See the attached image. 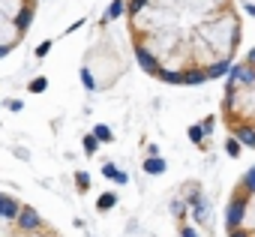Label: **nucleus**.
Instances as JSON below:
<instances>
[{
	"label": "nucleus",
	"mask_w": 255,
	"mask_h": 237,
	"mask_svg": "<svg viewBox=\"0 0 255 237\" xmlns=\"http://www.w3.org/2000/svg\"><path fill=\"white\" fill-rule=\"evenodd\" d=\"M225 69H228V57H225L222 63H213V66H207V69H204V75H207V78H219Z\"/></svg>",
	"instance_id": "nucleus-10"
},
{
	"label": "nucleus",
	"mask_w": 255,
	"mask_h": 237,
	"mask_svg": "<svg viewBox=\"0 0 255 237\" xmlns=\"http://www.w3.org/2000/svg\"><path fill=\"white\" fill-rule=\"evenodd\" d=\"M126 12V0H114V3L108 6V12H105V21H114V18H120Z\"/></svg>",
	"instance_id": "nucleus-8"
},
{
	"label": "nucleus",
	"mask_w": 255,
	"mask_h": 237,
	"mask_svg": "<svg viewBox=\"0 0 255 237\" xmlns=\"http://www.w3.org/2000/svg\"><path fill=\"white\" fill-rule=\"evenodd\" d=\"M81 81H84V87H87V90H93V87H96V84H93V75H90L87 69H81Z\"/></svg>",
	"instance_id": "nucleus-20"
},
{
	"label": "nucleus",
	"mask_w": 255,
	"mask_h": 237,
	"mask_svg": "<svg viewBox=\"0 0 255 237\" xmlns=\"http://www.w3.org/2000/svg\"><path fill=\"white\" fill-rule=\"evenodd\" d=\"M6 108H9V111H21V102H18V99H9Z\"/></svg>",
	"instance_id": "nucleus-24"
},
{
	"label": "nucleus",
	"mask_w": 255,
	"mask_h": 237,
	"mask_svg": "<svg viewBox=\"0 0 255 237\" xmlns=\"http://www.w3.org/2000/svg\"><path fill=\"white\" fill-rule=\"evenodd\" d=\"M249 192H255V168L249 171V174H243V183L237 186V192H234V198H240V201H246V195Z\"/></svg>",
	"instance_id": "nucleus-6"
},
{
	"label": "nucleus",
	"mask_w": 255,
	"mask_h": 237,
	"mask_svg": "<svg viewBox=\"0 0 255 237\" xmlns=\"http://www.w3.org/2000/svg\"><path fill=\"white\" fill-rule=\"evenodd\" d=\"M249 63H255V51H252V54H249Z\"/></svg>",
	"instance_id": "nucleus-29"
},
{
	"label": "nucleus",
	"mask_w": 255,
	"mask_h": 237,
	"mask_svg": "<svg viewBox=\"0 0 255 237\" xmlns=\"http://www.w3.org/2000/svg\"><path fill=\"white\" fill-rule=\"evenodd\" d=\"M156 75L168 84H183V72H174V69H156Z\"/></svg>",
	"instance_id": "nucleus-9"
},
{
	"label": "nucleus",
	"mask_w": 255,
	"mask_h": 237,
	"mask_svg": "<svg viewBox=\"0 0 255 237\" xmlns=\"http://www.w3.org/2000/svg\"><path fill=\"white\" fill-rule=\"evenodd\" d=\"M252 78H255V72H252V63H240V66H234V69H231L228 90H237V84H249Z\"/></svg>",
	"instance_id": "nucleus-1"
},
{
	"label": "nucleus",
	"mask_w": 255,
	"mask_h": 237,
	"mask_svg": "<svg viewBox=\"0 0 255 237\" xmlns=\"http://www.w3.org/2000/svg\"><path fill=\"white\" fill-rule=\"evenodd\" d=\"M183 237H195V231H189V228H183Z\"/></svg>",
	"instance_id": "nucleus-28"
},
{
	"label": "nucleus",
	"mask_w": 255,
	"mask_h": 237,
	"mask_svg": "<svg viewBox=\"0 0 255 237\" xmlns=\"http://www.w3.org/2000/svg\"><path fill=\"white\" fill-rule=\"evenodd\" d=\"M33 12H36V6H24V9H21V12L15 15V27H18L21 33H24V30L30 27V21H33Z\"/></svg>",
	"instance_id": "nucleus-7"
},
{
	"label": "nucleus",
	"mask_w": 255,
	"mask_h": 237,
	"mask_svg": "<svg viewBox=\"0 0 255 237\" xmlns=\"http://www.w3.org/2000/svg\"><path fill=\"white\" fill-rule=\"evenodd\" d=\"M189 138H192V141H201V138H204V129H201V126H192V129H189Z\"/></svg>",
	"instance_id": "nucleus-22"
},
{
	"label": "nucleus",
	"mask_w": 255,
	"mask_h": 237,
	"mask_svg": "<svg viewBox=\"0 0 255 237\" xmlns=\"http://www.w3.org/2000/svg\"><path fill=\"white\" fill-rule=\"evenodd\" d=\"M135 57H138V66L144 69V72H150V75H156V69H159V63H156V57L144 48V45H138L135 48Z\"/></svg>",
	"instance_id": "nucleus-3"
},
{
	"label": "nucleus",
	"mask_w": 255,
	"mask_h": 237,
	"mask_svg": "<svg viewBox=\"0 0 255 237\" xmlns=\"http://www.w3.org/2000/svg\"><path fill=\"white\" fill-rule=\"evenodd\" d=\"M93 135H96V138H99V141H111V138H114V135H111V129H108V126H96V129H93Z\"/></svg>",
	"instance_id": "nucleus-17"
},
{
	"label": "nucleus",
	"mask_w": 255,
	"mask_h": 237,
	"mask_svg": "<svg viewBox=\"0 0 255 237\" xmlns=\"http://www.w3.org/2000/svg\"><path fill=\"white\" fill-rule=\"evenodd\" d=\"M234 135H237L243 144H252V147H255V132H249V129H243V126H234Z\"/></svg>",
	"instance_id": "nucleus-13"
},
{
	"label": "nucleus",
	"mask_w": 255,
	"mask_h": 237,
	"mask_svg": "<svg viewBox=\"0 0 255 237\" xmlns=\"http://www.w3.org/2000/svg\"><path fill=\"white\" fill-rule=\"evenodd\" d=\"M243 213H246V201L234 198V201L228 204V210H225V219H228V225H231V228H237V225H240V219H243Z\"/></svg>",
	"instance_id": "nucleus-4"
},
{
	"label": "nucleus",
	"mask_w": 255,
	"mask_h": 237,
	"mask_svg": "<svg viewBox=\"0 0 255 237\" xmlns=\"http://www.w3.org/2000/svg\"><path fill=\"white\" fill-rule=\"evenodd\" d=\"M6 54H12V45H0V60H3Z\"/></svg>",
	"instance_id": "nucleus-25"
},
{
	"label": "nucleus",
	"mask_w": 255,
	"mask_h": 237,
	"mask_svg": "<svg viewBox=\"0 0 255 237\" xmlns=\"http://www.w3.org/2000/svg\"><path fill=\"white\" fill-rule=\"evenodd\" d=\"M144 3H147V0H129V3H126V12H129V15H138Z\"/></svg>",
	"instance_id": "nucleus-16"
},
{
	"label": "nucleus",
	"mask_w": 255,
	"mask_h": 237,
	"mask_svg": "<svg viewBox=\"0 0 255 237\" xmlns=\"http://www.w3.org/2000/svg\"><path fill=\"white\" fill-rule=\"evenodd\" d=\"M15 222H18L21 231H36V228H39V213H36L33 207H21L18 216H15Z\"/></svg>",
	"instance_id": "nucleus-2"
},
{
	"label": "nucleus",
	"mask_w": 255,
	"mask_h": 237,
	"mask_svg": "<svg viewBox=\"0 0 255 237\" xmlns=\"http://www.w3.org/2000/svg\"><path fill=\"white\" fill-rule=\"evenodd\" d=\"M114 204H117V195H114V192H105V195L99 198V204H96V207H99V210H111Z\"/></svg>",
	"instance_id": "nucleus-14"
},
{
	"label": "nucleus",
	"mask_w": 255,
	"mask_h": 237,
	"mask_svg": "<svg viewBox=\"0 0 255 237\" xmlns=\"http://www.w3.org/2000/svg\"><path fill=\"white\" fill-rule=\"evenodd\" d=\"M228 237H249V234H246V231H237V228H231V234H228Z\"/></svg>",
	"instance_id": "nucleus-27"
},
{
	"label": "nucleus",
	"mask_w": 255,
	"mask_h": 237,
	"mask_svg": "<svg viewBox=\"0 0 255 237\" xmlns=\"http://www.w3.org/2000/svg\"><path fill=\"white\" fill-rule=\"evenodd\" d=\"M75 183H78V189H87V186H90V177L81 171V174H75Z\"/></svg>",
	"instance_id": "nucleus-21"
},
{
	"label": "nucleus",
	"mask_w": 255,
	"mask_h": 237,
	"mask_svg": "<svg viewBox=\"0 0 255 237\" xmlns=\"http://www.w3.org/2000/svg\"><path fill=\"white\" fill-rule=\"evenodd\" d=\"M102 174H105V177H111V180H114V174H117V168H114V165H111V162H105V168H102Z\"/></svg>",
	"instance_id": "nucleus-23"
},
{
	"label": "nucleus",
	"mask_w": 255,
	"mask_h": 237,
	"mask_svg": "<svg viewBox=\"0 0 255 237\" xmlns=\"http://www.w3.org/2000/svg\"><path fill=\"white\" fill-rule=\"evenodd\" d=\"M27 87H30V93H45V87H48V81H45V78H33V81H30Z\"/></svg>",
	"instance_id": "nucleus-15"
},
{
	"label": "nucleus",
	"mask_w": 255,
	"mask_h": 237,
	"mask_svg": "<svg viewBox=\"0 0 255 237\" xmlns=\"http://www.w3.org/2000/svg\"><path fill=\"white\" fill-rule=\"evenodd\" d=\"M207 81V75L201 72V69H195V72H183V84H204Z\"/></svg>",
	"instance_id": "nucleus-11"
},
{
	"label": "nucleus",
	"mask_w": 255,
	"mask_h": 237,
	"mask_svg": "<svg viewBox=\"0 0 255 237\" xmlns=\"http://www.w3.org/2000/svg\"><path fill=\"white\" fill-rule=\"evenodd\" d=\"M144 171H147V174H159V171H165V162L153 156V159H147V162H144Z\"/></svg>",
	"instance_id": "nucleus-12"
},
{
	"label": "nucleus",
	"mask_w": 255,
	"mask_h": 237,
	"mask_svg": "<svg viewBox=\"0 0 255 237\" xmlns=\"http://www.w3.org/2000/svg\"><path fill=\"white\" fill-rule=\"evenodd\" d=\"M18 210H21V204H18L15 198L0 195V216H3V219H15V216H18Z\"/></svg>",
	"instance_id": "nucleus-5"
},
{
	"label": "nucleus",
	"mask_w": 255,
	"mask_h": 237,
	"mask_svg": "<svg viewBox=\"0 0 255 237\" xmlns=\"http://www.w3.org/2000/svg\"><path fill=\"white\" fill-rule=\"evenodd\" d=\"M48 51H51V39H45V42H39V45H36V57H45Z\"/></svg>",
	"instance_id": "nucleus-19"
},
{
	"label": "nucleus",
	"mask_w": 255,
	"mask_h": 237,
	"mask_svg": "<svg viewBox=\"0 0 255 237\" xmlns=\"http://www.w3.org/2000/svg\"><path fill=\"white\" fill-rule=\"evenodd\" d=\"M96 147H99V138L96 135H84V150L87 153H96Z\"/></svg>",
	"instance_id": "nucleus-18"
},
{
	"label": "nucleus",
	"mask_w": 255,
	"mask_h": 237,
	"mask_svg": "<svg viewBox=\"0 0 255 237\" xmlns=\"http://www.w3.org/2000/svg\"><path fill=\"white\" fill-rule=\"evenodd\" d=\"M228 153H231V156H237V153H240V150H237V141H228Z\"/></svg>",
	"instance_id": "nucleus-26"
}]
</instances>
